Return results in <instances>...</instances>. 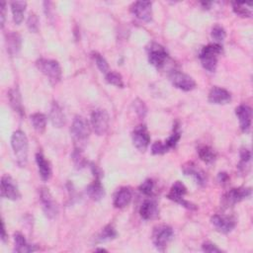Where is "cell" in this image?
<instances>
[{
	"label": "cell",
	"instance_id": "cell-1",
	"mask_svg": "<svg viewBox=\"0 0 253 253\" xmlns=\"http://www.w3.org/2000/svg\"><path fill=\"white\" fill-rule=\"evenodd\" d=\"M11 146L15 154L17 164L20 167H25L28 162L29 142L27 135L23 130L17 129L13 132L11 136Z\"/></svg>",
	"mask_w": 253,
	"mask_h": 253
},
{
	"label": "cell",
	"instance_id": "cell-2",
	"mask_svg": "<svg viewBox=\"0 0 253 253\" xmlns=\"http://www.w3.org/2000/svg\"><path fill=\"white\" fill-rule=\"evenodd\" d=\"M70 133L75 142L76 148L81 149L87 142L90 134V126L85 118L81 116H75L70 127Z\"/></svg>",
	"mask_w": 253,
	"mask_h": 253
},
{
	"label": "cell",
	"instance_id": "cell-3",
	"mask_svg": "<svg viewBox=\"0 0 253 253\" xmlns=\"http://www.w3.org/2000/svg\"><path fill=\"white\" fill-rule=\"evenodd\" d=\"M221 52L222 46L219 43L214 42L205 45L199 55L203 67L210 72H213L217 65V57Z\"/></svg>",
	"mask_w": 253,
	"mask_h": 253
},
{
	"label": "cell",
	"instance_id": "cell-4",
	"mask_svg": "<svg viewBox=\"0 0 253 253\" xmlns=\"http://www.w3.org/2000/svg\"><path fill=\"white\" fill-rule=\"evenodd\" d=\"M36 65L38 69L46 76L51 85H55L60 81L62 71L59 63L56 60L40 58L37 60Z\"/></svg>",
	"mask_w": 253,
	"mask_h": 253
},
{
	"label": "cell",
	"instance_id": "cell-5",
	"mask_svg": "<svg viewBox=\"0 0 253 253\" xmlns=\"http://www.w3.org/2000/svg\"><path fill=\"white\" fill-rule=\"evenodd\" d=\"M174 236L173 228L167 224L154 227L152 232V243L158 251H164Z\"/></svg>",
	"mask_w": 253,
	"mask_h": 253
},
{
	"label": "cell",
	"instance_id": "cell-6",
	"mask_svg": "<svg viewBox=\"0 0 253 253\" xmlns=\"http://www.w3.org/2000/svg\"><path fill=\"white\" fill-rule=\"evenodd\" d=\"M40 202L42 205V211L47 218L52 219L57 215L58 213L57 203L54 201L49 190L45 187H42L40 189Z\"/></svg>",
	"mask_w": 253,
	"mask_h": 253
},
{
	"label": "cell",
	"instance_id": "cell-7",
	"mask_svg": "<svg viewBox=\"0 0 253 253\" xmlns=\"http://www.w3.org/2000/svg\"><path fill=\"white\" fill-rule=\"evenodd\" d=\"M110 125V117L106 110L96 109L91 114V126L97 135L107 132Z\"/></svg>",
	"mask_w": 253,
	"mask_h": 253
},
{
	"label": "cell",
	"instance_id": "cell-8",
	"mask_svg": "<svg viewBox=\"0 0 253 253\" xmlns=\"http://www.w3.org/2000/svg\"><path fill=\"white\" fill-rule=\"evenodd\" d=\"M186 194H187V188L185 187V185L180 181H176L172 185V187L166 197L169 200L181 205L182 207H184L188 210H196L197 207L194 204H192L191 202L184 199V196Z\"/></svg>",
	"mask_w": 253,
	"mask_h": 253
},
{
	"label": "cell",
	"instance_id": "cell-9",
	"mask_svg": "<svg viewBox=\"0 0 253 253\" xmlns=\"http://www.w3.org/2000/svg\"><path fill=\"white\" fill-rule=\"evenodd\" d=\"M147 50L149 63L158 69L162 68L169 58L166 49L162 45L156 42H152L147 48Z\"/></svg>",
	"mask_w": 253,
	"mask_h": 253
},
{
	"label": "cell",
	"instance_id": "cell-10",
	"mask_svg": "<svg viewBox=\"0 0 253 253\" xmlns=\"http://www.w3.org/2000/svg\"><path fill=\"white\" fill-rule=\"evenodd\" d=\"M251 188L239 187L233 188L229 190L223 197H222V204L223 206L229 208L234 206L236 203H239L251 196Z\"/></svg>",
	"mask_w": 253,
	"mask_h": 253
},
{
	"label": "cell",
	"instance_id": "cell-11",
	"mask_svg": "<svg viewBox=\"0 0 253 253\" xmlns=\"http://www.w3.org/2000/svg\"><path fill=\"white\" fill-rule=\"evenodd\" d=\"M132 143L136 149L144 152L150 142V136L145 125H138L134 127L131 133Z\"/></svg>",
	"mask_w": 253,
	"mask_h": 253
},
{
	"label": "cell",
	"instance_id": "cell-12",
	"mask_svg": "<svg viewBox=\"0 0 253 253\" xmlns=\"http://www.w3.org/2000/svg\"><path fill=\"white\" fill-rule=\"evenodd\" d=\"M211 222L216 231L223 234L231 232L236 225V219L233 216L223 214H213Z\"/></svg>",
	"mask_w": 253,
	"mask_h": 253
},
{
	"label": "cell",
	"instance_id": "cell-13",
	"mask_svg": "<svg viewBox=\"0 0 253 253\" xmlns=\"http://www.w3.org/2000/svg\"><path fill=\"white\" fill-rule=\"evenodd\" d=\"M171 83L174 87L182 90V91H192L196 88V81L194 78L184 72L181 71H173L170 74Z\"/></svg>",
	"mask_w": 253,
	"mask_h": 253
},
{
	"label": "cell",
	"instance_id": "cell-14",
	"mask_svg": "<svg viewBox=\"0 0 253 253\" xmlns=\"http://www.w3.org/2000/svg\"><path fill=\"white\" fill-rule=\"evenodd\" d=\"M1 196L11 201H17L21 198L19 188L10 175H3L1 178Z\"/></svg>",
	"mask_w": 253,
	"mask_h": 253
},
{
	"label": "cell",
	"instance_id": "cell-15",
	"mask_svg": "<svg viewBox=\"0 0 253 253\" xmlns=\"http://www.w3.org/2000/svg\"><path fill=\"white\" fill-rule=\"evenodd\" d=\"M130 11L140 21L145 23L152 21V3L150 1H136L132 4Z\"/></svg>",
	"mask_w": 253,
	"mask_h": 253
},
{
	"label": "cell",
	"instance_id": "cell-16",
	"mask_svg": "<svg viewBox=\"0 0 253 253\" xmlns=\"http://www.w3.org/2000/svg\"><path fill=\"white\" fill-rule=\"evenodd\" d=\"M235 115L239 121V126L242 132L249 133L251 128L252 109L246 104H241L235 109Z\"/></svg>",
	"mask_w": 253,
	"mask_h": 253
},
{
	"label": "cell",
	"instance_id": "cell-17",
	"mask_svg": "<svg viewBox=\"0 0 253 253\" xmlns=\"http://www.w3.org/2000/svg\"><path fill=\"white\" fill-rule=\"evenodd\" d=\"M209 102L211 104L224 105L231 101V94L224 88L213 86L209 93Z\"/></svg>",
	"mask_w": 253,
	"mask_h": 253
},
{
	"label": "cell",
	"instance_id": "cell-18",
	"mask_svg": "<svg viewBox=\"0 0 253 253\" xmlns=\"http://www.w3.org/2000/svg\"><path fill=\"white\" fill-rule=\"evenodd\" d=\"M159 213V210L157 204L152 200H145L140 208H139V214L144 220H149L155 218Z\"/></svg>",
	"mask_w": 253,
	"mask_h": 253
},
{
	"label": "cell",
	"instance_id": "cell-19",
	"mask_svg": "<svg viewBox=\"0 0 253 253\" xmlns=\"http://www.w3.org/2000/svg\"><path fill=\"white\" fill-rule=\"evenodd\" d=\"M183 172H184L185 175L192 176L199 186L204 187L207 184V176H206V174L204 173L203 170L197 168L195 164L188 163V164L184 165L183 166Z\"/></svg>",
	"mask_w": 253,
	"mask_h": 253
},
{
	"label": "cell",
	"instance_id": "cell-20",
	"mask_svg": "<svg viewBox=\"0 0 253 253\" xmlns=\"http://www.w3.org/2000/svg\"><path fill=\"white\" fill-rule=\"evenodd\" d=\"M36 162L39 169V174L42 181H48L52 175L51 167L49 162L45 159L42 153L38 152L36 154Z\"/></svg>",
	"mask_w": 253,
	"mask_h": 253
},
{
	"label": "cell",
	"instance_id": "cell-21",
	"mask_svg": "<svg viewBox=\"0 0 253 253\" xmlns=\"http://www.w3.org/2000/svg\"><path fill=\"white\" fill-rule=\"evenodd\" d=\"M49 119L53 126L61 127L65 125V115L57 102H53L49 111Z\"/></svg>",
	"mask_w": 253,
	"mask_h": 253
},
{
	"label": "cell",
	"instance_id": "cell-22",
	"mask_svg": "<svg viewBox=\"0 0 253 253\" xmlns=\"http://www.w3.org/2000/svg\"><path fill=\"white\" fill-rule=\"evenodd\" d=\"M131 201V191L127 187H123L116 193L114 197V207L117 209H124L129 205Z\"/></svg>",
	"mask_w": 253,
	"mask_h": 253
},
{
	"label": "cell",
	"instance_id": "cell-23",
	"mask_svg": "<svg viewBox=\"0 0 253 253\" xmlns=\"http://www.w3.org/2000/svg\"><path fill=\"white\" fill-rule=\"evenodd\" d=\"M86 194L93 201H100L105 197V190L100 182V178H95V180L87 186Z\"/></svg>",
	"mask_w": 253,
	"mask_h": 253
},
{
	"label": "cell",
	"instance_id": "cell-24",
	"mask_svg": "<svg viewBox=\"0 0 253 253\" xmlns=\"http://www.w3.org/2000/svg\"><path fill=\"white\" fill-rule=\"evenodd\" d=\"M14 242H15V247H14L15 252L27 253V252H33L38 250V247H36L35 245L29 244L25 236L20 232H16L14 234Z\"/></svg>",
	"mask_w": 253,
	"mask_h": 253
},
{
	"label": "cell",
	"instance_id": "cell-25",
	"mask_svg": "<svg viewBox=\"0 0 253 253\" xmlns=\"http://www.w3.org/2000/svg\"><path fill=\"white\" fill-rule=\"evenodd\" d=\"M6 46L11 55L17 54L21 49V37L17 33H9L6 36Z\"/></svg>",
	"mask_w": 253,
	"mask_h": 253
},
{
	"label": "cell",
	"instance_id": "cell-26",
	"mask_svg": "<svg viewBox=\"0 0 253 253\" xmlns=\"http://www.w3.org/2000/svg\"><path fill=\"white\" fill-rule=\"evenodd\" d=\"M27 2L26 1H13L11 2V10L13 15V20L16 25H20L24 19V13L26 11Z\"/></svg>",
	"mask_w": 253,
	"mask_h": 253
},
{
	"label": "cell",
	"instance_id": "cell-27",
	"mask_svg": "<svg viewBox=\"0 0 253 253\" xmlns=\"http://www.w3.org/2000/svg\"><path fill=\"white\" fill-rule=\"evenodd\" d=\"M250 161H251V152L248 148H242L240 150V160L238 162L237 168L238 171L246 175L250 170Z\"/></svg>",
	"mask_w": 253,
	"mask_h": 253
},
{
	"label": "cell",
	"instance_id": "cell-28",
	"mask_svg": "<svg viewBox=\"0 0 253 253\" xmlns=\"http://www.w3.org/2000/svg\"><path fill=\"white\" fill-rule=\"evenodd\" d=\"M9 100L10 104L13 107V109L20 114V116H24V108L22 104V99H21V94L17 88H13L9 91Z\"/></svg>",
	"mask_w": 253,
	"mask_h": 253
},
{
	"label": "cell",
	"instance_id": "cell-29",
	"mask_svg": "<svg viewBox=\"0 0 253 253\" xmlns=\"http://www.w3.org/2000/svg\"><path fill=\"white\" fill-rule=\"evenodd\" d=\"M198 155L202 161L206 164H211L216 158V154L213 149L208 145H203L198 149Z\"/></svg>",
	"mask_w": 253,
	"mask_h": 253
},
{
	"label": "cell",
	"instance_id": "cell-30",
	"mask_svg": "<svg viewBox=\"0 0 253 253\" xmlns=\"http://www.w3.org/2000/svg\"><path fill=\"white\" fill-rule=\"evenodd\" d=\"M31 123L36 131L42 133L46 126V117L42 113H35L31 116Z\"/></svg>",
	"mask_w": 253,
	"mask_h": 253
},
{
	"label": "cell",
	"instance_id": "cell-31",
	"mask_svg": "<svg viewBox=\"0 0 253 253\" xmlns=\"http://www.w3.org/2000/svg\"><path fill=\"white\" fill-rule=\"evenodd\" d=\"M118 235V232L117 230L115 229V227L111 224H108L106 225L102 231L100 232V234L98 235L97 237V241L98 242H106V241H110V240H113L117 237Z\"/></svg>",
	"mask_w": 253,
	"mask_h": 253
},
{
	"label": "cell",
	"instance_id": "cell-32",
	"mask_svg": "<svg viewBox=\"0 0 253 253\" xmlns=\"http://www.w3.org/2000/svg\"><path fill=\"white\" fill-rule=\"evenodd\" d=\"M232 10L233 12L243 18H249L252 15V12L249 8H246V6L249 3H240V2H232Z\"/></svg>",
	"mask_w": 253,
	"mask_h": 253
},
{
	"label": "cell",
	"instance_id": "cell-33",
	"mask_svg": "<svg viewBox=\"0 0 253 253\" xmlns=\"http://www.w3.org/2000/svg\"><path fill=\"white\" fill-rule=\"evenodd\" d=\"M105 79L106 81L111 84L114 85L116 87L119 88H123L125 86L124 81H123V77L120 73L116 72V71H109L106 75H105Z\"/></svg>",
	"mask_w": 253,
	"mask_h": 253
},
{
	"label": "cell",
	"instance_id": "cell-34",
	"mask_svg": "<svg viewBox=\"0 0 253 253\" xmlns=\"http://www.w3.org/2000/svg\"><path fill=\"white\" fill-rule=\"evenodd\" d=\"M211 38L215 41V43H221L225 37H226V32L225 30L223 29V27L219 26V25H215L212 29H211Z\"/></svg>",
	"mask_w": 253,
	"mask_h": 253
},
{
	"label": "cell",
	"instance_id": "cell-35",
	"mask_svg": "<svg viewBox=\"0 0 253 253\" xmlns=\"http://www.w3.org/2000/svg\"><path fill=\"white\" fill-rule=\"evenodd\" d=\"M93 58H94V61L97 65V67L99 68V70L102 72V73H105L107 74L110 70H109V64L107 62V60L105 59L104 56H102V54L98 53V52H93Z\"/></svg>",
	"mask_w": 253,
	"mask_h": 253
},
{
	"label": "cell",
	"instance_id": "cell-36",
	"mask_svg": "<svg viewBox=\"0 0 253 253\" xmlns=\"http://www.w3.org/2000/svg\"><path fill=\"white\" fill-rule=\"evenodd\" d=\"M139 191L145 196H151L154 189V183L151 179H146L142 184L139 186Z\"/></svg>",
	"mask_w": 253,
	"mask_h": 253
},
{
	"label": "cell",
	"instance_id": "cell-37",
	"mask_svg": "<svg viewBox=\"0 0 253 253\" xmlns=\"http://www.w3.org/2000/svg\"><path fill=\"white\" fill-rule=\"evenodd\" d=\"M133 108H134V111H135V113L137 114V116L139 118H144L145 117L146 112H147V108H146L143 101H141L140 99L134 100L133 101Z\"/></svg>",
	"mask_w": 253,
	"mask_h": 253
},
{
	"label": "cell",
	"instance_id": "cell-38",
	"mask_svg": "<svg viewBox=\"0 0 253 253\" xmlns=\"http://www.w3.org/2000/svg\"><path fill=\"white\" fill-rule=\"evenodd\" d=\"M169 151L168 146L166 145L165 142L162 141H155L152 145H151V152L152 154H164L165 152Z\"/></svg>",
	"mask_w": 253,
	"mask_h": 253
},
{
	"label": "cell",
	"instance_id": "cell-39",
	"mask_svg": "<svg viewBox=\"0 0 253 253\" xmlns=\"http://www.w3.org/2000/svg\"><path fill=\"white\" fill-rule=\"evenodd\" d=\"M27 26H28V28L31 32H33V33L38 32V30H39V19H38L36 14L31 13L29 15L28 20H27Z\"/></svg>",
	"mask_w": 253,
	"mask_h": 253
},
{
	"label": "cell",
	"instance_id": "cell-40",
	"mask_svg": "<svg viewBox=\"0 0 253 253\" xmlns=\"http://www.w3.org/2000/svg\"><path fill=\"white\" fill-rule=\"evenodd\" d=\"M180 137H181V134H180V131L178 130V128H176L173 133L167 138V140H165L164 142L166 143V145L168 146L169 149L173 148L176 146V144L178 143V141L180 140Z\"/></svg>",
	"mask_w": 253,
	"mask_h": 253
},
{
	"label": "cell",
	"instance_id": "cell-41",
	"mask_svg": "<svg viewBox=\"0 0 253 253\" xmlns=\"http://www.w3.org/2000/svg\"><path fill=\"white\" fill-rule=\"evenodd\" d=\"M202 249L205 252H209V253H213V252H221V249H219L216 245L211 243V242H205L202 245Z\"/></svg>",
	"mask_w": 253,
	"mask_h": 253
},
{
	"label": "cell",
	"instance_id": "cell-42",
	"mask_svg": "<svg viewBox=\"0 0 253 253\" xmlns=\"http://www.w3.org/2000/svg\"><path fill=\"white\" fill-rule=\"evenodd\" d=\"M5 6H6V2L2 1L1 4H0V10H1V14H0V16H1V28H3V27H4V24H5V15H6V8H5Z\"/></svg>",
	"mask_w": 253,
	"mask_h": 253
},
{
	"label": "cell",
	"instance_id": "cell-43",
	"mask_svg": "<svg viewBox=\"0 0 253 253\" xmlns=\"http://www.w3.org/2000/svg\"><path fill=\"white\" fill-rule=\"evenodd\" d=\"M217 181L219 182V184L224 185L227 181H228V175L225 172H219L217 175Z\"/></svg>",
	"mask_w": 253,
	"mask_h": 253
},
{
	"label": "cell",
	"instance_id": "cell-44",
	"mask_svg": "<svg viewBox=\"0 0 253 253\" xmlns=\"http://www.w3.org/2000/svg\"><path fill=\"white\" fill-rule=\"evenodd\" d=\"M8 235L6 234V228H5V223L2 222V233H1V239L3 242H6Z\"/></svg>",
	"mask_w": 253,
	"mask_h": 253
}]
</instances>
